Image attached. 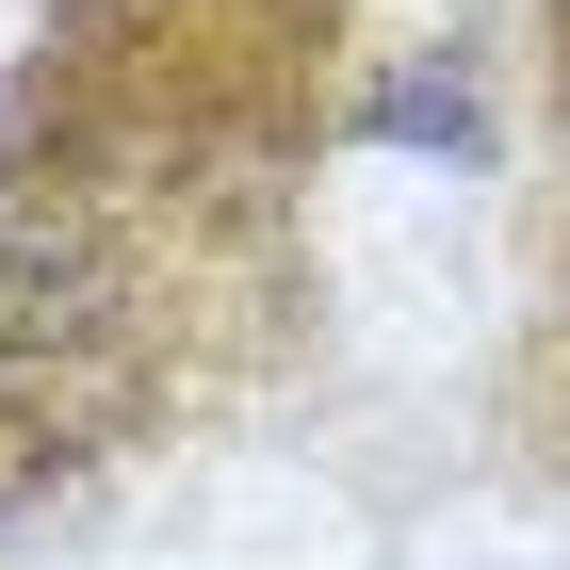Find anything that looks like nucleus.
<instances>
[{
	"label": "nucleus",
	"instance_id": "f257e3e1",
	"mask_svg": "<svg viewBox=\"0 0 570 570\" xmlns=\"http://www.w3.org/2000/svg\"><path fill=\"white\" fill-rule=\"evenodd\" d=\"M213 179H0V440L115 424L179 375Z\"/></svg>",
	"mask_w": 570,
	"mask_h": 570
}]
</instances>
